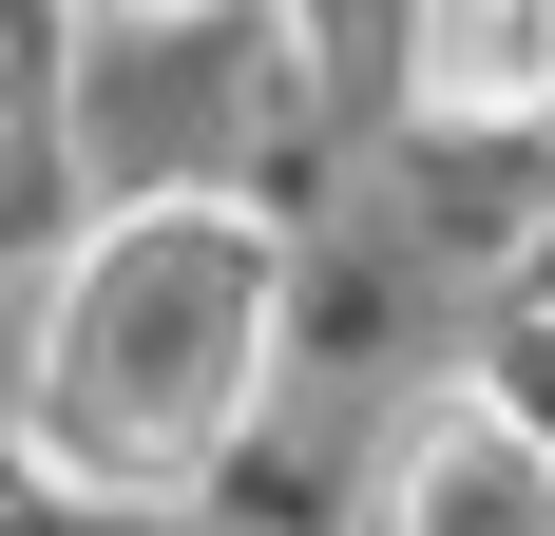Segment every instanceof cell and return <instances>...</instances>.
<instances>
[{"label": "cell", "mask_w": 555, "mask_h": 536, "mask_svg": "<svg viewBox=\"0 0 555 536\" xmlns=\"http://www.w3.org/2000/svg\"><path fill=\"white\" fill-rule=\"evenodd\" d=\"M287 326V250L230 192H134L96 250L57 268L39 365H20V441L57 498H192L269 383Z\"/></svg>", "instance_id": "1"}, {"label": "cell", "mask_w": 555, "mask_h": 536, "mask_svg": "<svg viewBox=\"0 0 555 536\" xmlns=\"http://www.w3.org/2000/svg\"><path fill=\"white\" fill-rule=\"evenodd\" d=\"M364 536H555V441H537V403H499V383H479V403H422Z\"/></svg>", "instance_id": "2"}, {"label": "cell", "mask_w": 555, "mask_h": 536, "mask_svg": "<svg viewBox=\"0 0 555 536\" xmlns=\"http://www.w3.org/2000/svg\"><path fill=\"white\" fill-rule=\"evenodd\" d=\"M402 58H422V115H460V135L555 115V0H422Z\"/></svg>", "instance_id": "3"}, {"label": "cell", "mask_w": 555, "mask_h": 536, "mask_svg": "<svg viewBox=\"0 0 555 536\" xmlns=\"http://www.w3.org/2000/svg\"><path fill=\"white\" fill-rule=\"evenodd\" d=\"M134 20H211V0H134Z\"/></svg>", "instance_id": "4"}]
</instances>
